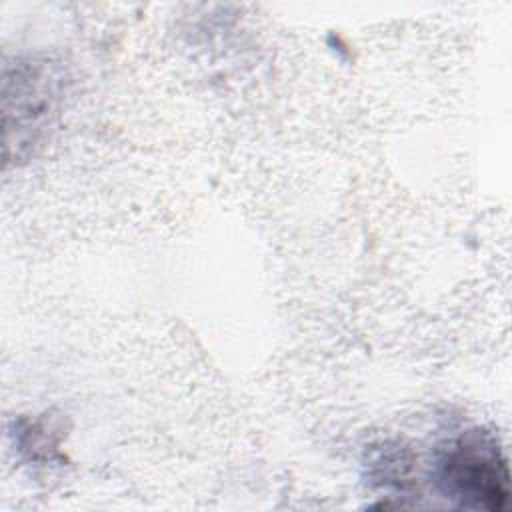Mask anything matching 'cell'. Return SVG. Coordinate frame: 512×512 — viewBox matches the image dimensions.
<instances>
[{
	"mask_svg": "<svg viewBox=\"0 0 512 512\" xmlns=\"http://www.w3.org/2000/svg\"><path fill=\"white\" fill-rule=\"evenodd\" d=\"M438 482L444 494L464 508L496 512L508 504L506 456L484 430H468L444 448L438 458Z\"/></svg>",
	"mask_w": 512,
	"mask_h": 512,
	"instance_id": "cell-1",
	"label": "cell"
}]
</instances>
